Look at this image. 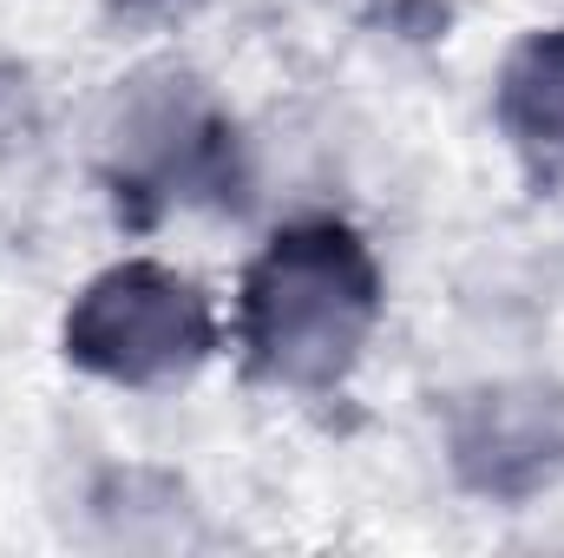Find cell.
<instances>
[{
    "label": "cell",
    "mask_w": 564,
    "mask_h": 558,
    "mask_svg": "<svg viewBox=\"0 0 564 558\" xmlns=\"http://www.w3.org/2000/svg\"><path fill=\"white\" fill-rule=\"evenodd\" d=\"M552 415H558V401H545V395H525V401L499 395V401L486 408V420H479V433H466L459 447H466V460H486V466H479L486 486H512V466H525V480H532V473H545L552 453H558Z\"/></svg>",
    "instance_id": "cell-3"
},
{
    "label": "cell",
    "mask_w": 564,
    "mask_h": 558,
    "mask_svg": "<svg viewBox=\"0 0 564 558\" xmlns=\"http://www.w3.org/2000/svg\"><path fill=\"white\" fill-rule=\"evenodd\" d=\"M506 112L532 144H564V40H532L512 60Z\"/></svg>",
    "instance_id": "cell-4"
},
{
    "label": "cell",
    "mask_w": 564,
    "mask_h": 558,
    "mask_svg": "<svg viewBox=\"0 0 564 558\" xmlns=\"http://www.w3.org/2000/svg\"><path fill=\"white\" fill-rule=\"evenodd\" d=\"M257 348L282 375H328L368 322V270L341 237H289L250 289Z\"/></svg>",
    "instance_id": "cell-1"
},
{
    "label": "cell",
    "mask_w": 564,
    "mask_h": 558,
    "mask_svg": "<svg viewBox=\"0 0 564 558\" xmlns=\"http://www.w3.org/2000/svg\"><path fill=\"white\" fill-rule=\"evenodd\" d=\"M73 348L112 375L144 382V375L184 368L204 348V309L184 282L158 270H126L93 289V302L73 322Z\"/></svg>",
    "instance_id": "cell-2"
}]
</instances>
